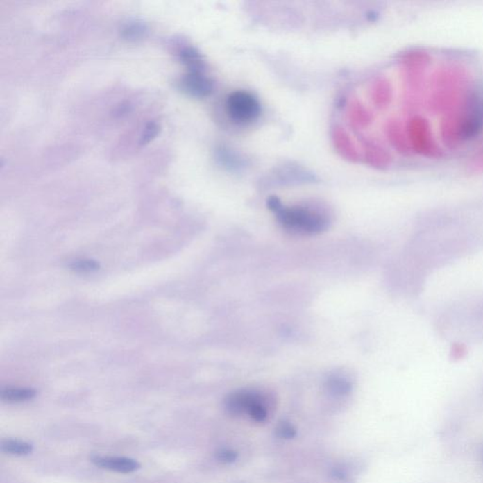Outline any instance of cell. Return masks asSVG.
<instances>
[{
	"instance_id": "6da1fadb",
	"label": "cell",
	"mask_w": 483,
	"mask_h": 483,
	"mask_svg": "<svg viewBox=\"0 0 483 483\" xmlns=\"http://www.w3.org/2000/svg\"><path fill=\"white\" fill-rule=\"evenodd\" d=\"M269 209L286 230L299 235H314L329 228L330 214L316 204L285 206L279 198L272 196L267 201Z\"/></svg>"
},
{
	"instance_id": "7a4b0ae2",
	"label": "cell",
	"mask_w": 483,
	"mask_h": 483,
	"mask_svg": "<svg viewBox=\"0 0 483 483\" xmlns=\"http://www.w3.org/2000/svg\"><path fill=\"white\" fill-rule=\"evenodd\" d=\"M225 405L232 416L248 414L254 421L264 422L269 418L271 401L258 391L243 390L228 396Z\"/></svg>"
},
{
	"instance_id": "3957f363",
	"label": "cell",
	"mask_w": 483,
	"mask_h": 483,
	"mask_svg": "<svg viewBox=\"0 0 483 483\" xmlns=\"http://www.w3.org/2000/svg\"><path fill=\"white\" fill-rule=\"evenodd\" d=\"M225 109L228 118L235 124L242 126L256 122L262 112L259 99L246 90H236L228 94Z\"/></svg>"
},
{
	"instance_id": "277c9868",
	"label": "cell",
	"mask_w": 483,
	"mask_h": 483,
	"mask_svg": "<svg viewBox=\"0 0 483 483\" xmlns=\"http://www.w3.org/2000/svg\"><path fill=\"white\" fill-rule=\"evenodd\" d=\"M180 85L181 90L196 99L208 98L214 89V81L205 72H189L181 78Z\"/></svg>"
},
{
	"instance_id": "5b68a950",
	"label": "cell",
	"mask_w": 483,
	"mask_h": 483,
	"mask_svg": "<svg viewBox=\"0 0 483 483\" xmlns=\"http://www.w3.org/2000/svg\"><path fill=\"white\" fill-rule=\"evenodd\" d=\"M91 461L101 468L119 473H131L140 468V464L137 461L125 457L94 456L92 457Z\"/></svg>"
},
{
	"instance_id": "8992f818",
	"label": "cell",
	"mask_w": 483,
	"mask_h": 483,
	"mask_svg": "<svg viewBox=\"0 0 483 483\" xmlns=\"http://www.w3.org/2000/svg\"><path fill=\"white\" fill-rule=\"evenodd\" d=\"M215 158L228 171L240 172L248 167V162L240 153L227 146H219L215 151Z\"/></svg>"
},
{
	"instance_id": "52a82bcc",
	"label": "cell",
	"mask_w": 483,
	"mask_h": 483,
	"mask_svg": "<svg viewBox=\"0 0 483 483\" xmlns=\"http://www.w3.org/2000/svg\"><path fill=\"white\" fill-rule=\"evenodd\" d=\"M178 56H180V62L187 67L189 72H205L203 57L195 47H183L178 53Z\"/></svg>"
},
{
	"instance_id": "ba28073f",
	"label": "cell",
	"mask_w": 483,
	"mask_h": 483,
	"mask_svg": "<svg viewBox=\"0 0 483 483\" xmlns=\"http://www.w3.org/2000/svg\"><path fill=\"white\" fill-rule=\"evenodd\" d=\"M36 391L31 388H6L0 393V398L9 403L24 402L33 400Z\"/></svg>"
},
{
	"instance_id": "9c48e42d",
	"label": "cell",
	"mask_w": 483,
	"mask_h": 483,
	"mask_svg": "<svg viewBox=\"0 0 483 483\" xmlns=\"http://www.w3.org/2000/svg\"><path fill=\"white\" fill-rule=\"evenodd\" d=\"M0 450L10 455L25 456L33 452V448L31 443L18 440H3L0 443Z\"/></svg>"
},
{
	"instance_id": "30bf717a",
	"label": "cell",
	"mask_w": 483,
	"mask_h": 483,
	"mask_svg": "<svg viewBox=\"0 0 483 483\" xmlns=\"http://www.w3.org/2000/svg\"><path fill=\"white\" fill-rule=\"evenodd\" d=\"M146 31V28L144 24L133 22L124 28V31H123V35H124L125 38L128 39V40H137V39L144 35Z\"/></svg>"
},
{
	"instance_id": "8fae6325",
	"label": "cell",
	"mask_w": 483,
	"mask_h": 483,
	"mask_svg": "<svg viewBox=\"0 0 483 483\" xmlns=\"http://www.w3.org/2000/svg\"><path fill=\"white\" fill-rule=\"evenodd\" d=\"M99 267L98 262L93 261V260H80V261H75L71 264V269L80 273L94 272L98 270Z\"/></svg>"
},
{
	"instance_id": "7c38bea8",
	"label": "cell",
	"mask_w": 483,
	"mask_h": 483,
	"mask_svg": "<svg viewBox=\"0 0 483 483\" xmlns=\"http://www.w3.org/2000/svg\"><path fill=\"white\" fill-rule=\"evenodd\" d=\"M158 133L159 126L155 122L149 123V124L146 126V128H144L143 133H142L140 144L142 146H144V144L151 143L154 138H156Z\"/></svg>"
}]
</instances>
